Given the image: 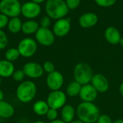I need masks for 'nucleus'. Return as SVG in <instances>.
<instances>
[{
  "mask_svg": "<svg viewBox=\"0 0 123 123\" xmlns=\"http://www.w3.org/2000/svg\"><path fill=\"white\" fill-rule=\"evenodd\" d=\"M76 114L78 118L84 123H95L100 116V111L93 102H82L77 107Z\"/></svg>",
  "mask_w": 123,
  "mask_h": 123,
  "instance_id": "f257e3e1",
  "label": "nucleus"
},
{
  "mask_svg": "<svg viewBox=\"0 0 123 123\" xmlns=\"http://www.w3.org/2000/svg\"><path fill=\"white\" fill-rule=\"evenodd\" d=\"M45 12L53 19H59L66 17L69 12L65 0H46Z\"/></svg>",
  "mask_w": 123,
  "mask_h": 123,
  "instance_id": "f03ea898",
  "label": "nucleus"
},
{
  "mask_svg": "<svg viewBox=\"0 0 123 123\" xmlns=\"http://www.w3.org/2000/svg\"><path fill=\"white\" fill-rule=\"evenodd\" d=\"M37 94V86L30 80L22 81L16 89V97L22 103L32 102Z\"/></svg>",
  "mask_w": 123,
  "mask_h": 123,
  "instance_id": "7ed1b4c3",
  "label": "nucleus"
},
{
  "mask_svg": "<svg viewBox=\"0 0 123 123\" xmlns=\"http://www.w3.org/2000/svg\"><path fill=\"white\" fill-rule=\"evenodd\" d=\"M94 76L92 67L86 63H77L74 70V77L76 81L81 85H85L91 83Z\"/></svg>",
  "mask_w": 123,
  "mask_h": 123,
  "instance_id": "20e7f679",
  "label": "nucleus"
},
{
  "mask_svg": "<svg viewBox=\"0 0 123 123\" xmlns=\"http://www.w3.org/2000/svg\"><path fill=\"white\" fill-rule=\"evenodd\" d=\"M22 4L19 0H1L0 13L8 17H17L21 14Z\"/></svg>",
  "mask_w": 123,
  "mask_h": 123,
  "instance_id": "39448f33",
  "label": "nucleus"
},
{
  "mask_svg": "<svg viewBox=\"0 0 123 123\" xmlns=\"http://www.w3.org/2000/svg\"><path fill=\"white\" fill-rule=\"evenodd\" d=\"M17 49L20 56L24 58H30L33 56L37 50V44L35 40L31 37H25L19 41Z\"/></svg>",
  "mask_w": 123,
  "mask_h": 123,
  "instance_id": "423d86ee",
  "label": "nucleus"
},
{
  "mask_svg": "<svg viewBox=\"0 0 123 123\" xmlns=\"http://www.w3.org/2000/svg\"><path fill=\"white\" fill-rule=\"evenodd\" d=\"M66 94L61 91H51V92L48 95L47 97V103L50 108L59 110L61 109L66 103Z\"/></svg>",
  "mask_w": 123,
  "mask_h": 123,
  "instance_id": "0eeeda50",
  "label": "nucleus"
},
{
  "mask_svg": "<svg viewBox=\"0 0 123 123\" xmlns=\"http://www.w3.org/2000/svg\"><path fill=\"white\" fill-rule=\"evenodd\" d=\"M35 40L40 45L45 47L52 45L55 42V35L49 28L40 27L38 30L35 34Z\"/></svg>",
  "mask_w": 123,
  "mask_h": 123,
  "instance_id": "6e6552de",
  "label": "nucleus"
},
{
  "mask_svg": "<svg viewBox=\"0 0 123 123\" xmlns=\"http://www.w3.org/2000/svg\"><path fill=\"white\" fill-rule=\"evenodd\" d=\"M41 13V6L40 4L32 1L25 2L22 4L21 14L27 19H34Z\"/></svg>",
  "mask_w": 123,
  "mask_h": 123,
  "instance_id": "1a4fd4ad",
  "label": "nucleus"
},
{
  "mask_svg": "<svg viewBox=\"0 0 123 123\" xmlns=\"http://www.w3.org/2000/svg\"><path fill=\"white\" fill-rule=\"evenodd\" d=\"M71 20L69 18H61L57 19L53 27V32L55 36L62 37L68 34L71 30Z\"/></svg>",
  "mask_w": 123,
  "mask_h": 123,
  "instance_id": "9d476101",
  "label": "nucleus"
},
{
  "mask_svg": "<svg viewBox=\"0 0 123 123\" xmlns=\"http://www.w3.org/2000/svg\"><path fill=\"white\" fill-rule=\"evenodd\" d=\"M22 71L26 76L33 79L40 78L44 74L43 66L36 62H28L25 63L23 66Z\"/></svg>",
  "mask_w": 123,
  "mask_h": 123,
  "instance_id": "9b49d317",
  "label": "nucleus"
},
{
  "mask_svg": "<svg viewBox=\"0 0 123 123\" xmlns=\"http://www.w3.org/2000/svg\"><path fill=\"white\" fill-rule=\"evenodd\" d=\"M63 76L61 72L57 71H54L53 72L48 74L46 78L47 86L51 91L60 90L63 85Z\"/></svg>",
  "mask_w": 123,
  "mask_h": 123,
  "instance_id": "f8f14e48",
  "label": "nucleus"
},
{
  "mask_svg": "<svg viewBox=\"0 0 123 123\" xmlns=\"http://www.w3.org/2000/svg\"><path fill=\"white\" fill-rule=\"evenodd\" d=\"M91 84L95 88L98 93H105L110 88V83L105 76L101 74H94L91 81Z\"/></svg>",
  "mask_w": 123,
  "mask_h": 123,
  "instance_id": "ddd939ff",
  "label": "nucleus"
},
{
  "mask_svg": "<svg viewBox=\"0 0 123 123\" xmlns=\"http://www.w3.org/2000/svg\"><path fill=\"white\" fill-rule=\"evenodd\" d=\"M79 96L83 102H94L98 96V92L91 84H87L82 85Z\"/></svg>",
  "mask_w": 123,
  "mask_h": 123,
  "instance_id": "4468645a",
  "label": "nucleus"
},
{
  "mask_svg": "<svg viewBox=\"0 0 123 123\" xmlns=\"http://www.w3.org/2000/svg\"><path fill=\"white\" fill-rule=\"evenodd\" d=\"M98 16L94 12H86L81 14L79 19V25L81 27L88 29L95 26L98 22Z\"/></svg>",
  "mask_w": 123,
  "mask_h": 123,
  "instance_id": "2eb2a0df",
  "label": "nucleus"
},
{
  "mask_svg": "<svg viewBox=\"0 0 123 123\" xmlns=\"http://www.w3.org/2000/svg\"><path fill=\"white\" fill-rule=\"evenodd\" d=\"M105 37L109 43L112 45H117L119 44L122 37L119 30L117 27L110 26L105 30Z\"/></svg>",
  "mask_w": 123,
  "mask_h": 123,
  "instance_id": "dca6fc26",
  "label": "nucleus"
},
{
  "mask_svg": "<svg viewBox=\"0 0 123 123\" xmlns=\"http://www.w3.org/2000/svg\"><path fill=\"white\" fill-rule=\"evenodd\" d=\"M14 71L15 68L12 62L6 59L0 61V76L1 78L11 77Z\"/></svg>",
  "mask_w": 123,
  "mask_h": 123,
  "instance_id": "f3484780",
  "label": "nucleus"
},
{
  "mask_svg": "<svg viewBox=\"0 0 123 123\" xmlns=\"http://www.w3.org/2000/svg\"><path fill=\"white\" fill-rule=\"evenodd\" d=\"M40 28L39 23L34 19H28L22 23V32L26 35H31L35 34Z\"/></svg>",
  "mask_w": 123,
  "mask_h": 123,
  "instance_id": "a211bd4d",
  "label": "nucleus"
},
{
  "mask_svg": "<svg viewBox=\"0 0 123 123\" xmlns=\"http://www.w3.org/2000/svg\"><path fill=\"white\" fill-rule=\"evenodd\" d=\"M14 107L8 102L4 100L0 102V117L8 119L12 117L14 114Z\"/></svg>",
  "mask_w": 123,
  "mask_h": 123,
  "instance_id": "6ab92c4d",
  "label": "nucleus"
},
{
  "mask_svg": "<svg viewBox=\"0 0 123 123\" xmlns=\"http://www.w3.org/2000/svg\"><path fill=\"white\" fill-rule=\"evenodd\" d=\"M75 110L71 105H65L61 108V120L66 123L72 122L75 117Z\"/></svg>",
  "mask_w": 123,
  "mask_h": 123,
  "instance_id": "aec40b11",
  "label": "nucleus"
},
{
  "mask_svg": "<svg viewBox=\"0 0 123 123\" xmlns=\"http://www.w3.org/2000/svg\"><path fill=\"white\" fill-rule=\"evenodd\" d=\"M50 107L46 101L44 100H39L35 102L32 107L33 112L38 116H44L46 115L48 111L49 110Z\"/></svg>",
  "mask_w": 123,
  "mask_h": 123,
  "instance_id": "412c9836",
  "label": "nucleus"
},
{
  "mask_svg": "<svg viewBox=\"0 0 123 123\" xmlns=\"http://www.w3.org/2000/svg\"><path fill=\"white\" fill-rule=\"evenodd\" d=\"M22 20L18 17L10 18L7 25L8 30L12 34H17L19 32L22 30Z\"/></svg>",
  "mask_w": 123,
  "mask_h": 123,
  "instance_id": "4be33fe9",
  "label": "nucleus"
},
{
  "mask_svg": "<svg viewBox=\"0 0 123 123\" xmlns=\"http://www.w3.org/2000/svg\"><path fill=\"white\" fill-rule=\"evenodd\" d=\"M81 86L82 85L76 81L71 82L66 88L67 95L71 97H75L76 96H79L81 89Z\"/></svg>",
  "mask_w": 123,
  "mask_h": 123,
  "instance_id": "5701e85b",
  "label": "nucleus"
},
{
  "mask_svg": "<svg viewBox=\"0 0 123 123\" xmlns=\"http://www.w3.org/2000/svg\"><path fill=\"white\" fill-rule=\"evenodd\" d=\"M4 56H5L6 60L10 62H14L19 58L20 54L17 48H11L6 50V51L5 52Z\"/></svg>",
  "mask_w": 123,
  "mask_h": 123,
  "instance_id": "b1692460",
  "label": "nucleus"
},
{
  "mask_svg": "<svg viewBox=\"0 0 123 123\" xmlns=\"http://www.w3.org/2000/svg\"><path fill=\"white\" fill-rule=\"evenodd\" d=\"M25 76H25L24 71H22V69L15 70L12 76L13 80L15 81L16 82H22L24 80V79L25 78Z\"/></svg>",
  "mask_w": 123,
  "mask_h": 123,
  "instance_id": "393cba45",
  "label": "nucleus"
},
{
  "mask_svg": "<svg viewBox=\"0 0 123 123\" xmlns=\"http://www.w3.org/2000/svg\"><path fill=\"white\" fill-rule=\"evenodd\" d=\"M94 1L98 6L107 8L113 6L116 3L117 0H94Z\"/></svg>",
  "mask_w": 123,
  "mask_h": 123,
  "instance_id": "a878e982",
  "label": "nucleus"
},
{
  "mask_svg": "<svg viewBox=\"0 0 123 123\" xmlns=\"http://www.w3.org/2000/svg\"><path fill=\"white\" fill-rule=\"evenodd\" d=\"M7 45H8V37L2 30H0V50L4 49L7 46Z\"/></svg>",
  "mask_w": 123,
  "mask_h": 123,
  "instance_id": "bb28decb",
  "label": "nucleus"
},
{
  "mask_svg": "<svg viewBox=\"0 0 123 123\" xmlns=\"http://www.w3.org/2000/svg\"><path fill=\"white\" fill-rule=\"evenodd\" d=\"M42 66H43L44 72L48 73V74L53 72L54 71H55V66L51 61H45V62H44V63Z\"/></svg>",
  "mask_w": 123,
  "mask_h": 123,
  "instance_id": "cd10ccee",
  "label": "nucleus"
},
{
  "mask_svg": "<svg viewBox=\"0 0 123 123\" xmlns=\"http://www.w3.org/2000/svg\"><path fill=\"white\" fill-rule=\"evenodd\" d=\"M51 24V19L48 16H43L40 20V27H44V28H49V27L50 26Z\"/></svg>",
  "mask_w": 123,
  "mask_h": 123,
  "instance_id": "c85d7f7f",
  "label": "nucleus"
},
{
  "mask_svg": "<svg viewBox=\"0 0 123 123\" xmlns=\"http://www.w3.org/2000/svg\"><path fill=\"white\" fill-rule=\"evenodd\" d=\"M58 110H55V109H52V108H50L49 110L48 111L47 114H46L47 118L50 121H53V120H57L58 119Z\"/></svg>",
  "mask_w": 123,
  "mask_h": 123,
  "instance_id": "c756f323",
  "label": "nucleus"
},
{
  "mask_svg": "<svg viewBox=\"0 0 123 123\" xmlns=\"http://www.w3.org/2000/svg\"><path fill=\"white\" fill-rule=\"evenodd\" d=\"M66 5L69 9H76L81 3V0H65Z\"/></svg>",
  "mask_w": 123,
  "mask_h": 123,
  "instance_id": "7c9ffc66",
  "label": "nucleus"
},
{
  "mask_svg": "<svg viewBox=\"0 0 123 123\" xmlns=\"http://www.w3.org/2000/svg\"><path fill=\"white\" fill-rule=\"evenodd\" d=\"M9 17L5 14L0 13V30L4 29L5 27H7L9 22Z\"/></svg>",
  "mask_w": 123,
  "mask_h": 123,
  "instance_id": "2f4dec72",
  "label": "nucleus"
},
{
  "mask_svg": "<svg viewBox=\"0 0 123 123\" xmlns=\"http://www.w3.org/2000/svg\"><path fill=\"white\" fill-rule=\"evenodd\" d=\"M112 118L107 115H100L96 123H112Z\"/></svg>",
  "mask_w": 123,
  "mask_h": 123,
  "instance_id": "473e14b6",
  "label": "nucleus"
},
{
  "mask_svg": "<svg viewBox=\"0 0 123 123\" xmlns=\"http://www.w3.org/2000/svg\"><path fill=\"white\" fill-rule=\"evenodd\" d=\"M119 92H120V95L122 96V97L123 98V82L120 84V86H119Z\"/></svg>",
  "mask_w": 123,
  "mask_h": 123,
  "instance_id": "72a5a7b5",
  "label": "nucleus"
},
{
  "mask_svg": "<svg viewBox=\"0 0 123 123\" xmlns=\"http://www.w3.org/2000/svg\"><path fill=\"white\" fill-rule=\"evenodd\" d=\"M4 94L3 92V91L1 89H0V102L1 101H3L4 100Z\"/></svg>",
  "mask_w": 123,
  "mask_h": 123,
  "instance_id": "f704fd0d",
  "label": "nucleus"
},
{
  "mask_svg": "<svg viewBox=\"0 0 123 123\" xmlns=\"http://www.w3.org/2000/svg\"><path fill=\"white\" fill-rule=\"evenodd\" d=\"M31 1H33V2H35V3H37L38 4H40L42 3H43L44 1H45L46 0H31Z\"/></svg>",
  "mask_w": 123,
  "mask_h": 123,
  "instance_id": "c9c22d12",
  "label": "nucleus"
},
{
  "mask_svg": "<svg viewBox=\"0 0 123 123\" xmlns=\"http://www.w3.org/2000/svg\"><path fill=\"white\" fill-rule=\"evenodd\" d=\"M50 123H65V122H63L62 120H58V119H57V120H55L50 121Z\"/></svg>",
  "mask_w": 123,
  "mask_h": 123,
  "instance_id": "e433bc0d",
  "label": "nucleus"
},
{
  "mask_svg": "<svg viewBox=\"0 0 123 123\" xmlns=\"http://www.w3.org/2000/svg\"><path fill=\"white\" fill-rule=\"evenodd\" d=\"M70 123H83L81 120H80L79 119H78V120H74L72 122H71Z\"/></svg>",
  "mask_w": 123,
  "mask_h": 123,
  "instance_id": "4c0bfd02",
  "label": "nucleus"
},
{
  "mask_svg": "<svg viewBox=\"0 0 123 123\" xmlns=\"http://www.w3.org/2000/svg\"><path fill=\"white\" fill-rule=\"evenodd\" d=\"M112 123H123V119H118V120H116L115 121H114Z\"/></svg>",
  "mask_w": 123,
  "mask_h": 123,
  "instance_id": "58836bf2",
  "label": "nucleus"
},
{
  "mask_svg": "<svg viewBox=\"0 0 123 123\" xmlns=\"http://www.w3.org/2000/svg\"><path fill=\"white\" fill-rule=\"evenodd\" d=\"M119 44H120V45L123 46V37H121V39H120V43H119Z\"/></svg>",
  "mask_w": 123,
  "mask_h": 123,
  "instance_id": "ea45409f",
  "label": "nucleus"
},
{
  "mask_svg": "<svg viewBox=\"0 0 123 123\" xmlns=\"http://www.w3.org/2000/svg\"><path fill=\"white\" fill-rule=\"evenodd\" d=\"M33 123H45L44 121H42V120H37L35 122H34Z\"/></svg>",
  "mask_w": 123,
  "mask_h": 123,
  "instance_id": "a19ab883",
  "label": "nucleus"
},
{
  "mask_svg": "<svg viewBox=\"0 0 123 123\" xmlns=\"http://www.w3.org/2000/svg\"><path fill=\"white\" fill-rule=\"evenodd\" d=\"M29 123V122H27V121H25V120H24V121H22V123Z\"/></svg>",
  "mask_w": 123,
  "mask_h": 123,
  "instance_id": "79ce46f5",
  "label": "nucleus"
},
{
  "mask_svg": "<svg viewBox=\"0 0 123 123\" xmlns=\"http://www.w3.org/2000/svg\"><path fill=\"white\" fill-rule=\"evenodd\" d=\"M1 77L0 76V86H1Z\"/></svg>",
  "mask_w": 123,
  "mask_h": 123,
  "instance_id": "37998d69",
  "label": "nucleus"
},
{
  "mask_svg": "<svg viewBox=\"0 0 123 123\" xmlns=\"http://www.w3.org/2000/svg\"><path fill=\"white\" fill-rule=\"evenodd\" d=\"M1 117H0V123H1Z\"/></svg>",
  "mask_w": 123,
  "mask_h": 123,
  "instance_id": "c03bdc74",
  "label": "nucleus"
},
{
  "mask_svg": "<svg viewBox=\"0 0 123 123\" xmlns=\"http://www.w3.org/2000/svg\"></svg>",
  "mask_w": 123,
  "mask_h": 123,
  "instance_id": "a18cd8bd",
  "label": "nucleus"
}]
</instances>
